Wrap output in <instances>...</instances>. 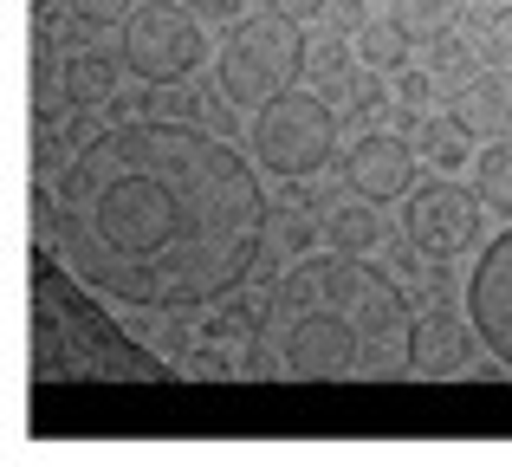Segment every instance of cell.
Wrapping results in <instances>:
<instances>
[{"label": "cell", "mask_w": 512, "mask_h": 467, "mask_svg": "<svg viewBox=\"0 0 512 467\" xmlns=\"http://www.w3.org/2000/svg\"><path fill=\"white\" fill-rule=\"evenodd\" d=\"M467 331L454 325L448 312H422L409 325V370L415 377H454V370L467 364Z\"/></svg>", "instance_id": "cell-13"}, {"label": "cell", "mask_w": 512, "mask_h": 467, "mask_svg": "<svg viewBox=\"0 0 512 467\" xmlns=\"http://www.w3.org/2000/svg\"><path fill=\"white\" fill-rule=\"evenodd\" d=\"M454 117H461L474 137H512V65H487L480 78H467L454 91Z\"/></svg>", "instance_id": "cell-11"}, {"label": "cell", "mask_w": 512, "mask_h": 467, "mask_svg": "<svg viewBox=\"0 0 512 467\" xmlns=\"http://www.w3.org/2000/svg\"><path fill=\"white\" fill-rule=\"evenodd\" d=\"M474 189H480V202H487V215L512 221V137H493L487 150L474 156Z\"/></svg>", "instance_id": "cell-16"}, {"label": "cell", "mask_w": 512, "mask_h": 467, "mask_svg": "<svg viewBox=\"0 0 512 467\" xmlns=\"http://www.w3.org/2000/svg\"><path fill=\"white\" fill-rule=\"evenodd\" d=\"M59 7H65V20H72V26L98 33V26H124L143 0H59Z\"/></svg>", "instance_id": "cell-18"}, {"label": "cell", "mask_w": 512, "mask_h": 467, "mask_svg": "<svg viewBox=\"0 0 512 467\" xmlns=\"http://www.w3.org/2000/svg\"><path fill=\"white\" fill-rule=\"evenodd\" d=\"M325 234H331V247H338V253H376V247H383V221H376V208H363V195L331 208Z\"/></svg>", "instance_id": "cell-17"}, {"label": "cell", "mask_w": 512, "mask_h": 467, "mask_svg": "<svg viewBox=\"0 0 512 467\" xmlns=\"http://www.w3.org/2000/svg\"><path fill=\"white\" fill-rule=\"evenodd\" d=\"M363 331L350 325L344 305L331 299H312V305H292V312H279V364L292 370V377H357L363 370Z\"/></svg>", "instance_id": "cell-7"}, {"label": "cell", "mask_w": 512, "mask_h": 467, "mask_svg": "<svg viewBox=\"0 0 512 467\" xmlns=\"http://www.w3.org/2000/svg\"><path fill=\"white\" fill-rule=\"evenodd\" d=\"M266 7H273V13H286V20H318V13H331V0H266Z\"/></svg>", "instance_id": "cell-24"}, {"label": "cell", "mask_w": 512, "mask_h": 467, "mask_svg": "<svg viewBox=\"0 0 512 467\" xmlns=\"http://www.w3.org/2000/svg\"><path fill=\"white\" fill-rule=\"evenodd\" d=\"M415 143L409 137H389V130H363L357 143L344 150V182L350 195H363V202H396V195L415 189Z\"/></svg>", "instance_id": "cell-10"}, {"label": "cell", "mask_w": 512, "mask_h": 467, "mask_svg": "<svg viewBox=\"0 0 512 467\" xmlns=\"http://www.w3.org/2000/svg\"><path fill=\"white\" fill-rule=\"evenodd\" d=\"M312 65V46H305L299 20L286 13H240L234 26H221V46H214V78H221L227 104H253L260 111L266 98L292 91Z\"/></svg>", "instance_id": "cell-3"}, {"label": "cell", "mask_w": 512, "mask_h": 467, "mask_svg": "<svg viewBox=\"0 0 512 467\" xmlns=\"http://www.w3.org/2000/svg\"><path fill=\"white\" fill-rule=\"evenodd\" d=\"M201 13L188 0H143L124 20V72L143 85H188V78L208 65V33H201Z\"/></svg>", "instance_id": "cell-6"}, {"label": "cell", "mask_w": 512, "mask_h": 467, "mask_svg": "<svg viewBox=\"0 0 512 467\" xmlns=\"http://www.w3.org/2000/svg\"><path fill=\"white\" fill-rule=\"evenodd\" d=\"M480 189H461V182L435 176L422 189H409V208H402V234L428 253V260H448V253H467L480 240Z\"/></svg>", "instance_id": "cell-8"}, {"label": "cell", "mask_w": 512, "mask_h": 467, "mask_svg": "<svg viewBox=\"0 0 512 467\" xmlns=\"http://www.w3.org/2000/svg\"><path fill=\"white\" fill-rule=\"evenodd\" d=\"M33 325H46V331H65V357L72 364H98L104 377H163V370L150 364V357L137 351V344L124 338V331L111 325V318L98 312V305H85V292H65V266L52 260L46 247H33Z\"/></svg>", "instance_id": "cell-4"}, {"label": "cell", "mask_w": 512, "mask_h": 467, "mask_svg": "<svg viewBox=\"0 0 512 467\" xmlns=\"http://www.w3.org/2000/svg\"><path fill=\"white\" fill-rule=\"evenodd\" d=\"M383 78H389V72H370V65H357V72H350V78H344V85H338V98H344V111H350V117H370V111H376V104H383V98H389V85H383Z\"/></svg>", "instance_id": "cell-19"}, {"label": "cell", "mask_w": 512, "mask_h": 467, "mask_svg": "<svg viewBox=\"0 0 512 467\" xmlns=\"http://www.w3.org/2000/svg\"><path fill=\"white\" fill-rule=\"evenodd\" d=\"M415 156L422 163H435L441 176H454V169H467L480 156V137L461 124V117H435V111H422V124H415Z\"/></svg>", "instance_id": "cell-14"}, {"label": "cell", "mask_w": 512, "mask_h": 467, "mask_svg": "<svg viewBox=\"0 0 512 467\" xmlns=\"http://www.w3.org/2000/svg\"><path fill=\"white\" fill-rule=\"evenodd\" d=\"M448 20H454V0H415V7H409V26H415V33L448 26Z\"/></svg>", "instance_id": "cell-22"}, {"label": "cell", "mask_w": 512, "mask_h": 467, "mask_svg": "<svg viewBox=\"0 0 512 467\" xmlns=\"http://www.w3.org/2000/svg\"><path fill=\"white\" fill-rule=\"evenodd\" d=\"M409 46H415V26L409 20H363L357 26V65H370V72L396 78L402 65H409Z\"/></svg>", "instance_id": "cell-15"}, {"label": "cell", "mask_w": 512, "mask_h": 467, "mask_svg": "<svg viewBox=\"0 0 512 467\" xmlns=\"http://www.w3.org/2000/svg\"><path fill=\"white\" fill-rule=\"evenodd\" d=\"M428 91H435V85H428V72H409V65L396 72V98H402V111L422 117V111H428Z\"/></svg>", "instance_id": "cell-21"}, {"label": "cell", "mask_w": 512, "mask_h": 467, "mask_svg": "<svg viewBox=\"0 0 512 467\" xmlns=\"http://www.w3.org/2000/svg\"><path fill=\"white\" fill-rule=\"evenodd\" d=\"M467 325L487 344V357L512 377V228H500L480 247L474 273H467Z\"/></svg>", "instance_id": "cell-9"}, {"label": "cell", "mask_w": 512, "mask_h": 467, "mask_svg": "<svg viewBox=\"0 0 512 467\" xmlns=\"http://www.w3.org/2000/svg\"><path fill=\"white\" fill-rule=\"evenodd\" d=\"M474 46L487 65H512V7H493L487 20L474 26Z\"/></svg>", "instance_id": "cell-20"}, {"label": "cell", "mask_w": 512, "mask_h": 467, "mask_svg": "<svg viewBox=\"0 0 512 467\" xmlns=\"http://www.w3.org/2000/svg\"><path fill=\"white\" fill-rule=\"evenodd\" d=\"M117 72H124V52H98V46L65 52L59 104H72V111H104V104L117 98Z\"/></svg>", "instance_id": "cell-12"}, {"label": "cell", "mask_w": 512, "mask_h": 467, "mask_svg": "<svg viewBox=\"0 0 512 467\" xmlns=\"http://www.w3.org/2000/svg\"><path fill=\"white\" fill-rule=\"evenodd\" d=\"M253 156L279 182H312L338 156V111L325 104V91L292 85L279 98H266L260 117H253Z\"/></svg>", "instance_id": "cell-5"}, {"label": "cell", "mask_w": 512, "mask_h": 467, "mask_svg": "<svg viewBox=\"0 0 512 467\" xmlns=\"http://www.w3.org/2000/svg\"><path fill=\"white\" fill-rule=\"evenodd\" d=\"M188 7H195L201 20H214V26H234L240 13H247V0H188Z\"/></svg>", "instance_id": "cell-23"}, {"label": "cell", "mask_w": 512, "mask_h": 467, "mask_svg": "<svg viewBox=\"0 0 512 467\" xmlns=\"http://www.w3.org/2000/svg\"><path fill=\"white\" fill-rule=\"evenodd\" d=\"M260 169L188 117H124L39 189V247L124 312H201L253 279L266 247Z\"/></svg>", "instance_id": "cell-1"}, {"label": "cell", "mask_w": 512, "mask_h": 467, "mask_svg": "<svg viewBox=\"0 0 512 467\" xmlns=\"http://www.w3.org/2000/svg\"><path fill=\"white\" fill-rule=\"evenodd\" d=\"M331 299L350 312V325L363 331V370H396L409 364V299L389 273H376L363 253H338V260H299L273 292V312H292V305Z\"/></svg>", "instance_id": "cell-2"}, {"label": "cell", "mask_w": 512, "mask_h": 467, "mask_svg": "<svg viewBox=\"0 0 512 467\" xmlns=\"http://www.w3.org/2000/svg\"><path fill=\"white\" fill-rule=\"evenodd\" d=\"M52 7H59V0H33V13H52Z\"/></svg>", "instance_id": "cell-25"}]
</instances>
